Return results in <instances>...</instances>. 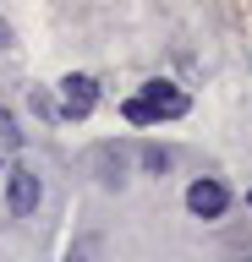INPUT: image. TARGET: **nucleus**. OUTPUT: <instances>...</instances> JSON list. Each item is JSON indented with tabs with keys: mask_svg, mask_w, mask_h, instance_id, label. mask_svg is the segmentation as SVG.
Returning a JSON list of instances; mask_svg holds the SVG:
<instances>
[{
	"mask_svg": "<svg viewBox=\"0 0 252 262\" xmlns=\"http://www.w3.org/2000/svg\"><path fill=\"white\" fill-rule=\"evenodd\" d=\"M0 147H6V153L22 147V131H17V115H11V110H0Z\"/></svg>",
	"mask_w": 252,
	"mask_h": 262,
	"instance_id": "nucleus-7",
	"label": "nucleus"
},
{
	"mask_svg": "<svg viewBox=\"0 0 252 262\" xmlns=\"http://www.w3.org/2000/svg\"><path fill=\"white\" fill-rule=\"evenodd\" d=\"M38 196H44V180H38L28 164H17V169H11V191H6V208H11V219H28V213L38 208Z\"/></svg>",
	"mask_w": 252,
	"mask_h": 262,
	"instance_id": "nucleus-3",
	"label": "nucleus"
},
{
	"mask_svg": "<svg viewBox=\"0 0 252 262\" xmlns=\"http://www.w3.org/2000/svg\"><path fill=\"white\" fill-rule=\"evenodd\" d=\"M93 169H99L104 186H121V180H126V147H115V142L93 147Z\"/></svg>",
	"mask_w": 252,
	"mask_h": 262,
	"instance_id": "nucleus-5",
	"label": "nucleus"
},
{
	"mask_svg": "<svg viewBox=\"0 0 252 262\" xmlns=\"http://www.w3.org/2000/svg\"><path fill=\"white\" fill-rule=\"evenodd\" d=\"M0 49H11V22L0 16Z\"/></svg>",
	"mask_w": 252,
	"mask_h": 262,
	"instance_id": "nucleus-10",
	"label": "nucleus"
},
{
	"mask_svg": "<svg viewBox=\"0 0 252 262\" xmlns=\"http://www.w3.org/2000/svg\"><path fill=\"white\" fill-rule=\"evenodd\" d=\"M143 169L165 175V169H170V147H143Z\"/></svg>",
	"mask_w": 252,
	"mask_h": 262,
	"instance_id": "nucleus-8",
	"label": "nucleus"
},
{
	"mask_svg": "<svg viewBox=\"0 0 252 262\" xmlns=\"http://www.w3.org/2000/svg\"><path fill=\"white\" fill-rule=\"evenodd\" d=\"M186 208L198 213V219H225V208H230V191H225V186H219V180H192V186H186Z\"/></svg>",
	"mask_w": 252,
	"mask_h": 262,
	"instance_id": "nucleus-4",
	"label": "nucleus"
},
{
	"mask_svg": "<svg viewBox=\"0 0 252 262\" xmlns=\"http://www.w3.org/2000/svg\"><path fill=\"white\" fill-rule=\"evenodd\" d=\"M99 257H104V241H99V235H77L71 251H66V262H99Z\"/></svg>",
	"mask_w": 252,
	"mask_h": 262,
	"instance_id": "nucleus-6",
	"label": "nucleus"
},
{
	"mask_svg": "<svg viewBox=\"0 0 252 262\" xmlns=\"http://www.w3.org/2000/svg\"><path fill=\"white\" fill-rule=\"evenodd\" d=\"M236 262H252V257H236Z\"/></svg>",
	"mask_w": 252,
	"mask_h": 262,
	"instance_id": "nucleus-11",
	"label": "nucleus"
},
{
	"mask_svg": "<svg viewBox=\"0 0 252 262\" xmlns=\"http://www.w3.org/2000/svg\"><path fill=\"white\" fill-rule=\"evenodd\" d=\"M121 115H126L132 126H153V115L143 110V98H126V104H121Z\"/></svg>",
	"mask_w": 252,
	"mask_h": 262,
	"instance_id": "nucleus-9",
	"label": "nucleus"
},
{
	"mask_svg": "<svg viewBox=\"0 0 252 262\" xmlns=\"http://www.w3.org/2000/svg\"><path fill=\"white\" fill-rule=\"evenodd\" d=\"M93 104H99V82L88 77V71H71V77L61 82V115H66V120H88Z\"/></svg>",
	"mask_w": 252,
	"mask_h": 262,
	"instance_id": "nucleus-1",
	"label": "nucleus"
},
{
	"mask_svg": "<svg viewBox=\"0 0 252 262\" xmlns=\"http://www.w3.org/2000/svg\"><path fill=\"white\" fill-rule=\"evenodd\" d=\"M143 110L153 115V120H181L186 115V93L176 88V82H143Z\"/></svg>",
	"mask_w": 252,
	"mask_h": 262,
	"instance_id": "nucleus-2",
	"label": "nucleus"
}]
</instances>
